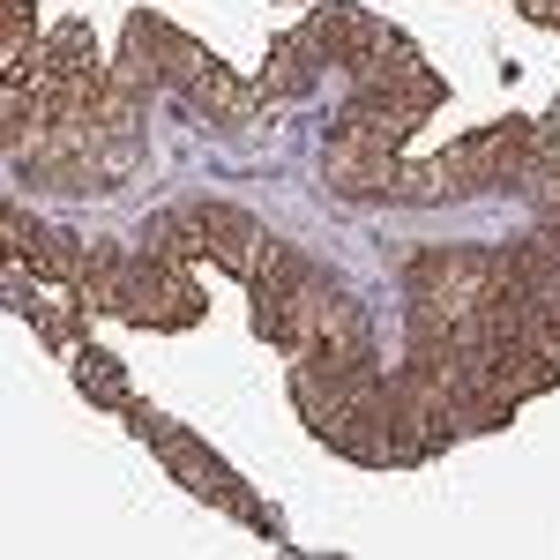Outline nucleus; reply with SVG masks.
<instances>
[{
  "label": "nucleus",
  "instance_id": "0eeeda50",
  "mask_svg": "<svg viewBox=\"0 0 560 560\" xmlns=\"http://www.w3.org/2000/svg\"><path fill=\"white\" fill-rule=\"evenodd\" d=\"M75 382L97 396V404H113V411H135V396H128V374L105 359V351H83L75 345Z\"/></svg>",
  "mask_w": 560,
  "mask_h": 560
},
{
  "label": "nucleus",
  "instance_id": "20e7f679",
  "mask_svg": "<svg viewBox=\"0 0 560 560\" xmlns=\"http://www.w3.org/2000/svg\"><path fill=\"white\" fill-rule=\"evenodd\" d=\"M300 31H306L314 45H322V60H345V68L359 60V52H374V45L388 38L374 15H359V8H345V0H322V8L306 15Z\"/></svg>",
  "mask_w": 560,
  "mask_h": 560
},
{
  "label": "nucleus",
  "instance_id": "7ed1b4c3",
  "mask_svg": "<svg viewBox=\"0 0 560 560\" xmlns=\"http://www.w3.org/2000/svg\"><path fill=\"white\" fill-rule=\"evenodd\" d=\"M113 314H128V322H150V329H187V322L202 314V300H195L187 269L135 255V269H128V284H120V306H113Z\"/></svg>",
  "mask_w": 560,
  "mask_h": 560
},
{
  "label": "nucleus",
  "instance_id": "f257e3e1",
  "mask_svg": "<svg viewBox=\"0 0 560 560\" xmlns=\"http://www.w3.org/2000/svg\"><path fill=\"white\" fill-rule=\"evenodd\" d=\"M128 427L158 441V456H165V464L179 471V486H195V493H210L217 509H232V516H247V523H255V530H269V509H261L255 493H247L240 478L224 471V464H217V456H210V448H202V441H195L187 427H173V419H158L150 404H135V411H128Z\"/></svg>",
  "mask_w": 560,
  "mask_h": 560
},
{
  "label": "nucleus",
  "instance_id": "423d86ee",
  "mask_svg": "<svg viewBox=\"0 0 560 560\" xmlns=\"http://www.w3.org/2000/svg\"><path fill=\"white\" fill-rule=\"evenodd\" d=\"M38 75H60V83H90L97 75V52H90L83 23H52V38L38 45Z\"/></svg>",
  "mask_w": 560,
  "mask_h": 560
},
{
  "label": "nucleus",
  "instance_id": "39448f33",
  "mask_svg": "<svg viewBox=\"0 0 560 560\" xmlns=\"http://www.w3.org/2000/svg\"><path fill=\"white\" fill-rule=\"evenodd\" d=\"M314 75H322V45L306 38V31H292V38L269 52V68H261L255 90H261V105H269V97H306Z\"/></svg>",
  "mask_w": 560,
  "mask_h": 560
},
{
  "label": "nucleus",
  "instance_id": "f03ea898",
  "mask_svg": "<svg viewBox=\"0 0 560 560\" xmlns=\"http://www.w3.org/2000/svg\"><path fill=\"white\" fill-rule=\"evenodd\" d=\"M187 224H195L202 255L224 261V269H232V277H247V284H255L261 269H269V255H277V240H269L247 210H224V202H187Z\"/></svg>",
  "mask_w": 560,
  "mask_h": 560
}]
</instances>
